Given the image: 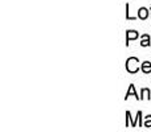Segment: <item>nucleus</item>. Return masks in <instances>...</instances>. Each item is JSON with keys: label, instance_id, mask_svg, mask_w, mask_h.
Segmentation results:
<instances>
[{"label": "nucleus", "instance_id": "obj_1", "mask_svg": "<svg viewBox=\"0 0 151 132\" xmlns=\"http://www.w3.org/2000/svg\"><path fill=\"white\" fill-rule=\"evenodd\" d=\"M138 64H139L138 58H135V57L129 58V60L126 61V69H127V71H130V73L138 71Z\"/></svg>", "mask_w": 151, "mask_h": 132}, {"label": "nucleus", "instance_id": "obj_2", "mask_svg": "<svg viewBox=\"0 0 151 132\" xmlns=\"http://www.w3.org/2000/svg\"><path fill=\"white\" fill-rule=\"evenodd\" d=\"M130 95H134L137 99H141V96H138V94L135 93V88H134V85H130V88H129L127 94H126V99H127Z\"/></svg>", "mask_w": 151, "mask_h": 132}, {"label": "nucleus", "instance_id": "obj_3", "mask_svg": "<svg viewBox=\"0 0 151 132\" xmlns=\"http://www.w3.org/2000/svg\"><path fill=\"white\" fill-rule=\"evenodd\" d=\"M138 37V32H135V31H129L127 32V36H126V40H127V45H129V41L130 40H134V39H137Z\"/></svg>", "mask_w": 151, "mask_h": 132}, {"label": "nucleus", "instance_id": "obj_4", "mask_svg": "<svg viewBox=\"0 0 151 132\" xmlns=\"http://www.w3.org/2000/svg\"><path fill=\"white\" fill-rule=\"evenodd\" d=\"M138 16H139L141 19H143V20H145V19L149 16V11H147L146 8H141V9L138 11Z\"/></svg>", "mask_w": 151, "mask_h": 132}, {"label": "nucleus", "instance_id": "obj_5", "mask_svg": "<svg viewBox=\"0 0 151 132\" xmlns=\"http://www.w3.org/2000/svg\"><path fill=\"white\" fill-rule=\"evenodd\" d=\"M142 70H143V73H150L151 71V64L149 62V61H146V62L142 64Z\"/></svg>", "mask_w": 151, "mask_h": 132}, {"label": "nucleus", "instance_id": "obj_6", "mask_svg": "<svg viewBox=\"0 0 151 132\" xmlns=\"http://www.w3.org/2000/svg\"><path fill=\"white\" fill-rule=\"evenodd\" d=\"M142 42H141V45L142 46H147V45H150V37L147 36V34H143V36H142Z\"/></svg>", "mask_w": 151, "mask_h": 132}, {"label": "nucleus", "instance_id": "obj_7", "mask_svg": "<svg viewBox=\"0 0 151 132\" xmlns=\"http://www.w3.org/2000/svg\"><path fill=\"white\" fill-rule=\"evenodd\" d=\"M142 95L143 96H141V99H143V98H149L150 99V91L147 90V88H143V90H142Z\"/></svg>", "mask_w": 151, "mask_h": 132}, {"label": "nucleus", "instance_id": "obj_8", "mask_svg": "<svg viewBox=\"0 0 151 132\" xmlns=\"http://www.w3.org/2000/svg\"><path fill=\"white\" fill-rule=\"evenodd\" d=\"M145 127H151V115L146 116V122H145Z\"/></svg>", "mask_w": 151, "mask_h": 132}]
</instances>
